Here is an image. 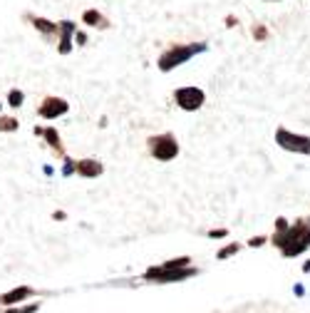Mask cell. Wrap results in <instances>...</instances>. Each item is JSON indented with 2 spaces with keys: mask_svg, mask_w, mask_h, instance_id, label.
Segmentation results:
<instances>
[{
  "mask_svg": "<svg viewBox=\"0 0 310 313\" xmlns=\"http://www.w3.org/2000/svg\"><path fill=\"white\" fill-rule=\"evenodd\" d=\"M67 112H70V102H65L62 97H45L42 105H40V117H45V119L62 117Z\"/></svg>",
  "mask_w": 310,
  "mask_h": 313,
  "instance_id": "7",
  "label": "cell"
},
{
  "mask_svg": "<svg viewBox=\"0 0 310 313\" xmlns=\"http://www.w3.org/2000/svg\"><path fill=\"white\" fill-rule=\"evenodd\" d=\"M238 251H241V244H226V246H223V249H221V251H218L216 256L223 261V258H229V256H233V254H238Z\"/></svg>",
  "mask_w": 310,
  "mask_h": 313,
  "instance_id": "14",
  "label": "cell"
},
{
  "mask_svg": "<svg viewBox=\"0 0 310 313\" xmlns=\"http://www.w3.org/2000/svg\"><path fill=\"white\" fill-rule=\"evenodd\" d=\"M268 3H283V0H268Z\"/></svg>",
  "mask_w": 310,
  "mask_h": 313,
  "instance_id": "25",
  "label": "cell"
},
{
  "mask_svg": "<svg viewBox=\"0 0 310 313\" xmlns=\"http://www.w3.org/2000/svg\"><path fill=\"white\" fill-rule=\"evenodd\" d=\"M236 25H238V20L233 18V15H229V18H226V28H236Z\"/></svg>",
  "mask_w": 310,
  "mask_h": 313,
  "instance_id": "23",
  "label": "cell"
},
{
  "mask_svg": "<svg viewBox=\"0 0 310 313\" xmlns=\"http://www.w3.org/2000/svg\"><path fill=\"white\" fill-rule=\"evenodd\" d=\"M174 102L181 110H186V112H196V110L204 107L206 95H204L201 87H179L174 92Z\"/></svg>",
  "mask_w": 310,
  "mask_h": 313,
  "instance_id": "5",
  "label": "cell"
},
{
  "mask_svg": "<svg viewBox=\"0 0 310 313\" xmlns=\"http://www.w3.org/2000/svg\"><path fill=\"white\" fill-rule=\"evenodd\" d=\"M209 236H211V239H223V236H226V229H216V231H209Z\"/></svg>",
  "mask_w": 310,
  "mask_h": 313,
  "instance_id": "22",
  "label": "cell"
},
{
  "mask_svg": "<svg viewBox=\"0 0 310 313\" xmlns=\"http://www.w3.org/2000/svg\"><path fill=\"white\" fill-rule=\"evenodd\" d=\"M104 172V167H102V162L97 159H79L77 162V174L84 176V179H95Z\"/></svg>",
  "mask_w": 310,
  "mask_h": 313,
  "instance_id": "9",
  "label": "cell"
},
{
  "mask_svg": "<svg viewBox=\"0 0 310 313\" xmlns=\"http://www.w3.org/2000/svg\"><path fill=\"white\" fill-rule=\"evenodd\" d=\"M268 241V236H253L251 241H248V246H253V249H258V246H263Z\"/></svg>",
  "mask_w": 310,
  "mask_h": 313,
  "instance_id": "19",
  "label": "cell"
},
{
  "mask_svg": "<svg viewBox=\"0 0 310 313\" xmlns=\"http://www.w3.org/2000/svg\"><path fill=\"white\" fill-rule=\"evenodd\" d=\"M8 102H10V107H20V105H22V92H20V90H10Z\"/></svg>",
  "mask_w": 310,
  "mask_h": 313,
  "instance_id": "17",
  "label": "cell"
},
{
  "mask_svg": "<svg viewBox=\"0 0 310 313\" xmlns=\"http://www.w3.org/2000/svg\"><path fill=\"white\" fill-rule=\"evenodd\" d=\"M75 38H77L79 45H84V42H87V35H84V33H75Z\"/></svg>",
  "mask_w": 310,
  "mask_h": 313,
  "instance_id": "24",
  "label": "cell"
},
{
  "mask_svg": "<svg viewBox=\"0 0 310 313\" xmlns=\"http://www.w3.org/2000/svg\"><path fill=\"white\" fill-rule=\"evenodd\" d=\"M33 28L35 30H40L42 35H58L60 33V25H55V22H50V20H45V18H33Z\"/></svg>",
  "mask_w": 310,
  "mask_h": 313,
  "instance_id": "13",
  "label": "cell"
},
{
  "mask_svg": "<svg viewBox=\"0 0 310 313\" xmlns=\"http://www.w3.org/2000/svg\"><path fill=\"white\" fill-rule=\"evenodd\" d=\"M62 172H65V176H70V174H72V172H77V162H72V159H67V164H65V169H62Z\"/></svg>",
  "mask_w": 310,
  "mask_h": 313,
  "instance_id": "20",
  "label": "cell"
},
{
  "mask_svg": "<svg viewBox=\"0 0 310 313\" xmlns=\"http://www.w3.org/2000/svg\"><path fill=\"white\" fill-rule=\"evenodd\" d=\"M206 47H209L206 42H184V45H172V47L159 58V70H161V72H169V70L179 67L181 62L191 60L194 55L206 53Z\"/></svg>",
  "mask_w": 310,
  "mask_h": 313,
  "instance_id": "2",
  "label": "cell"
},
{
  "mask_svg": "<svg viewBox=\"0 0 310 313\" xmlns=\"http://www.w3.org/2000/svg\"><path fill=\"white\" fill-rule=\"evenodd\" d=\"M149 152L154 159L159 162H172L176 159L179 154V142L172 132H166V135H154V137H149Z\"/></svg>",
  "mask_w": 310,
  "mask_h": 313,
  "instance_id": "4",
  "label": "cell"
},
{
  "mask_svg": "<svg viewBox=\"0 0 310 313\" xmlns=\"http://www.w3.org/2000/svg\"><path fill=\"white\" fill-rule=\"evenodd\" d=\"M40 308V303H30V306H22V308H8L5 313H35Z\"/></svg>",
  "mask_w": 310,
  "mask_h": 313,
  "instance_id": "18",
  "label": "cell"
},
{
  "mask_svg": "<svg viewBox=\"0 0 310 313\" xmlns=\"http://www.w3.org/2000/svg\"><path fill=\"white\" fill-rule=\"evenodd\" d=\"M271 244L273 246H278L280 254L286 256V258L303 254V251L310 246V224L305 221V219L295 221V224L288 226V229L275 231V234L271 236Z\"/></svg>",
  "mask_w": 310,
  "mask_h": 313,
  "instance_id": "1",
  "label": "cell"
},
{
  "mask_svg": "<svg viewBox=\"0 0 310 313\" xmlns=\"http://www.w3.org/2000/svg\"><path fill=\"white\" fill-rule=\"evenodd\" d=\"M82 22H84V25H90V28H97V30H107V28H109V20L104 18L99 10H95V8L82 13Z\"/></svg>",
  "mask_w": 310,
  "mask_h": 313,
  "instance_id": "10",
  "label": "cell"
},
{
  "mask_svg": "<svg viewBox=\"0 0 310 313\" xmlns=\"http://www.w3.org/2000/svg\"><path fill=\"white\" fill-rule=\"evenodd\" d=\"M196 269L191 266H184V269H164V266H156V269H149L144 278L147 281H159V283H169V281H181V278H189L194 276Z\"/></svg>",
  "mask_w": 310,
  "mask_h": 313,
  "instance_id": "6",
  "label": "cell"
},
{
  "mask_svg": "<svg viewBox=\"0 0 310 313\" xmlns=\"http://www.w3.org/2000/svg\"><path fill=\"white\" fill-rule=\"evenodd\" d=\"M58 25H60V55H67L72 50V35L77 33V28H75L72 20H62Z\"/></svg>",
  "mask_w": 310,
  "mask_h": 313,
  "instance_id": "8",
  "label": "cell"
},
{
  "mask_svg": "<svg viewBox=\"0 0 310 313\" xmlns=\"http://www.w3.org/2000/svg\"><path fill=\"white\" fill-rule=\"evenodd\" d=\"M291 224H288V219H283V216H278L275 219V231H283V229H288Z\"/></svg>",
  "mask_w": 310,
  "mask_h": 313,
  "instance_id": "21",
  "label": "cell"
},
{
  "mask_svg": "<svg viewBox=\"0 0 310 313\" xmlns=\"http://www.w3.org/2000/svg\"><path fill=\"white\" fill-rule=\"evenodd\" d=\"M30 296H33V289H30V286H20V289L10 291V294L0 296V306H13V303H18L22 298H30Z\"/></svg>",
  "mask_w": 310,
  "mask_h": 313,
  "instance_id": "11",
  "label": "cell"
},
{
  "mask_svg": "<svg viewBox=\"0 0 310 313\" xmlns=\"http://www.w3.org/2000/svg\"><path fill=\"white\" fill-rule=\"evenodd\" d=\"M253 38L258 40V42H263V40L268 38V28H266V25H261V22H258V25H253Z\"/></svg>",
  "mask_w": 310,
  "mask_h": 313,
  "instance_id": "16",
  "label": "cell"
},
{
  "mask_svg": "<svg viewBox=\"0 0 310 313\" xmlns=\"http://www.w3.org/2000/svg\"><path fill=\"white\" fill-rule=\"evenodd\" d=\"M275 142H278V147L286 149V152L310 156V137L308 135H298V132H291V129H286V127H278V129H275Z\"/></svg>",
  "mask_w": 310,
  "mask_h": 313,
  "instance_id": "3",
  "label": "cell"
},
{
  "mask_svg": "<svg viewBox=\"0 0 310 313\" xmlns=\"http://www.w3.org/2000/svg\"><path fill=\"white\" fill-rule=\"evenodd\" d=\"M42 137L47 139V144L52 147V152L58 156H65V147H62V142H60V135L55 127H47V129H42Z\"/></svg>",
  "mask_w": 310,
  "mask_h": 313,
  "instance_id": "12",
  "label": "cell"
},
{
  "mask_svg": "<svg viewBox=\"0 0 310 313\" xmlns=\"http://www.w3.org/2000/svg\"><path fill=\"white\" fill-rule=\"evenodd\" d=\"M18 129V119L15 117H3L0 119V132H15Z\"/></svg>",
  "mask_w": 310,
  "mask_h": 313,
  "instance_id": "15",
  "label": "cell"
}]
</instances>
